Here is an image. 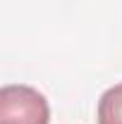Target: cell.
<instances>
[{
    "label": "cell",
    "instance_id": "7a4b0ae2",
    "mask_svg": "<svg viewBox=\"0 0 122 124\" xmlns=\"http://www.w3.org/2000/svg\"><path fill=\"white\" fill-rule=\"evenodd\" d=\"M98 124H122V84L110 86L98 100Z\"/></svg>",
    "mask_w": 122,
    "mask_h": 124
},
{
    "label": "cell",
    "instance_id": "6da1fadb",
    "mask_svg": "<svg viewBox=\"0 0 122 124\" xmlns=\"http://www.w3.org/2000/svg\"><path fill=\"white\" fill-rule=\"evenodd\" d=\"M50 108L43 93L24 84L0 88V124H48Z\"/></svg>",
    "mask_w": 122,
    "mask_h": 124
}]
</instances>
